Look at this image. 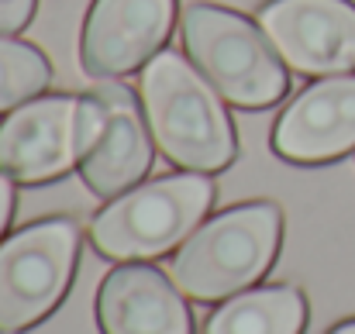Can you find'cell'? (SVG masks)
I'll use <instances>...</instances> for the list:
<instances>
[{
    "instance_id": "52a82bcc",
    "label": "cell",
    "mask_w": 355,
    "mask_h": 334,
    "mask_svg": "<svg viewBox=\"0 0 355 334\" xmlns=\"http://www.w3.org/2000/svg\"><path fill=\"white\" fill-rule=\"evenodd\" d=\"M255 21L290 69L321 80L355 73L352 0H266Z\"/></svg>"
},
{
    "instance_id": "8fae6325",
    "label": "cell",
    "mask_w": 355,
    "mask_h": 334,
    "mask_svg": "<svg viewBox=\"0 0 355 334\" xmlns=\"http://www.w3.org/2000/svg\"><path fill=\"white\" fill-rule=\"evenodd\" d=\"M101 334H193L183 290L155 265L128 262L104 276L97 290Z\"/></svg>"
},
{
    "instance_id": "7c38bea8",
    "label": "cell",
    "mask_w": 355,
    "mask_h": 334,
    "mask_svg": "<svg viewBox=\"0 0 355 334\" xmlns=\"http://www.w3.org/2000/svg\"><path fill=\"white\" fill-rule=\"evenodd\" d=\"M307 314V297L297 286H252L214 307L204 334H304Z\"/></svg>"
},
{
    "instance_id": "277c9868",
    "label": "cell",
    "mask_w": 355,
    "mask_h": 334,
    "mask_svg": "<svg viewBox=\"0 0 355 334\" xmlns=\"http://www.w3.org/2000/svg\"><path fill=\"white\" fill-rule=\"evenodd\" d=\"M183 45L190 62L238 111H269L290 94V73L262 28L245 14L193 3L183 14Z\"/></svg>"
},
{
    "instance_id": "4fadbf2b",
    "label": "cell",
    "mask_w": 355,
    "mask_h": 334,
    "mask_svg": "<svg viewBox=\"0 0 355 334\" xmlns=\"http://www.w3.org/2000/svg\"><path fill=\"white\" fill-rule=\"evenodd\" d=\"M52 83V66L45 52L14 35H0V114L35 100Z\"/></svg>"
},
{
    "instance_id": "5bb4252c",
    "label": "cell",
    "mask_w": 355,
    "mask_h": 334,
    "mask_svg": "<svg viewBox=\"0 0 355 334\" xmlns=\"http://www.w3.org/2000/svg\"><path fill=\"white\" fill-rule=\"evenodd\" d=\"M38 0H0V35H17L31 24Z\"/></svg>"
},
{
    "instance_id": "ba28073f",
    "label": "cell",
    "mask_w": 355,
    "mask_h": 334,
    "mask_svg": "<svg viewBox=\"0 0 355 334\" xmlns=\"http://www.w3.org/2000/svg\"><path fill=\"white\" fill-rule=\"evenodd\" d=\"M176 14V0H94L80 38L83 69L101 80L145 69L169 42Z\"/></svg>"
},
{
    "instance_id": "2e32d148",
    "label": "cell",
    "mask_w": 355,
    "mask_h": 334,
    "mask_svg": "<svg viewBox=\"0 0 355 334\" xmlns=\"http://www.w3.org/2000/svg\"><path fill=\"white\" fill-rule=\"evenodd\" d=\"M328 334H355V317L352 321H342V324H335Z\"/></svg>"
},
{
    "instance_id": "9c48e42d",
    "label": "cell",
    "mask_w": 355,
    "mask_h": 334,
    "mask_svg": "<svg viewBox=\"0 0 355 334\" xmlns=\"http://www.w3.org/2000/svg\"><path fill=\"white\" fill-rule=\"evenodd\" d=\"M272 152L290 166H328L355 148V73L300 90L272 124Z\"/></svg>"
},
{
    "instance_id": "8992f818",
    "label": "cell",
    "mask_w": 355,
    "mask_h": 334,
    "mask_svg": "<svg viewBox=\"0 0 355 334\" xmlns=\"http://www.w3.org/2000/svg\"><path fill=\"white\" fill-rule=\"evenodd\" d=\"M80 262V227L73 218L24 224L0 241V334L42 324L69 293Z\"/></svg>"
},
{
    "instance_id": "5b68a950",
    "label": "cell",
    "mask_w": 355,
    "mask_h": 334,
    "mask_svg": "<svg viewBox=\"0 0 355 334\" xmlns=\"http://www.w3.org/2000/svg\"><path fill=\"white\" fill-rule=\"evenodd\" d=\"M104 131V107L94 94L35 97L0 121V173L42 186L76 169Z\"/></svg>"
},
{
    "instance_id": "6da1fadb",
    "label": "cell",
    "mask_w": 355,
    "mask_h": 334,
    "mask_svg": "<svg viewBox=\"0 0 355 334\" xmlns=\"http://www.w3.org/2000/svg\"><path fill=\"white\" fill-rule=\"evenodd\" d=\"M138 97L159 152L187 173H221L238 159L228 100L183 55L159 52L138 80Z\"/></svg>"
},
{
    "instance_id": "7a4b0ae2",
    "label": "cell",
    "mask_w": 355,
    "mask_h": 334,
    "mask_svg": "<svg viewBox=\"0 0 355 334\" xmlns=\"http://www.w3.org/2000/svg\"><path fill=\"white\" fill-rule=\"evenodd\" d=\"M283 241V211L252 200L200 224L173 255V283L197 304H225L272 269Z\"/></svg>"
},
{
    "instance_id": "9a60e30c",
    "label": "cell",
    "mask_w": 355,
    "mask_h": 334,
    "mask_svg": "<svg viewBox=\"0 0 355 334\" xmlns=\"http://www.w3.org/2000/svg\"><path fill=\"white\" fill-rule=\"evenodd\" d=\"M14 204H17V190H14V179L0 173V241L7 234V224L14 218Z\"/></svg>"
},
{
    "instance_id": "3957f363",
    "label": "cell",
    "mask_w": 355,
    "mask_h": 334,
    "mask_svg": "<svg viewBox=\"0 0 355 334\" xmlns=\"http://www.w3.org/2000/svg\"><path fill=\"white\" fill-rule=\"evenodd\" d=\"M214 207L204 173H169L131 186L90 221V245L114 262H145L183 245Z\"/></svg>"
},
{
    "instance_id": "30bf717a",
    "label": "cell",
    "mask_w": 355,
    "mask_h": 334,
    "mask_svg": "<svg viewBox=\"0 0 355 334\" xmlns=\"http://www.w3.org/2000/svg\"><path fill=\"white\" fill-rule=\"evenodd\" d=\"M94 97L104 107V131L97 138V145L90 148V155L80 162L83 183L90 186V193L114 200L121 193H128L131 186H138L145 179V173L152 169V131L145 121L141 97H135L131 87L124 83H101L94 87Z\"/></svg>"
}]
</instances>
